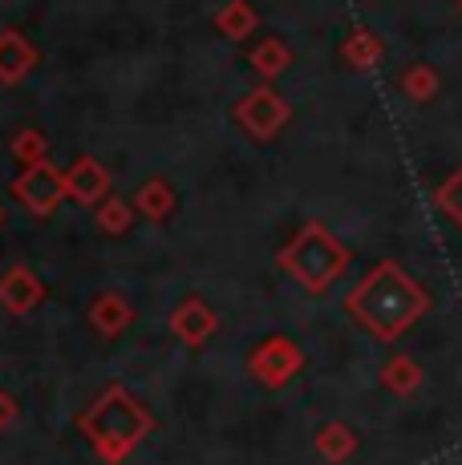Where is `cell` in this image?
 I'll list each match as a JSON object with an SVG mask.
<instances>
[{
  "label": "cell",
  "mask_w": 462,
  "mask_h": 465,
  "mask_svg": "<svg viewBox=\"0 0 462 465\" xmlns=\"http://www.w3.org/2000/svg\"><path fill=\"white\" fill-rule=\"evenodd\" d=\"M349 308L361 324H369L377 336H397L422 316L426 296L414 288V280L397 263H381L377 272L353 292Z\"/></svg>",
  "instance_id": "1"
},
{
  "label": "cell",
  "mask_w": 462,
  "mask_h": 465,
  "mask_svg": "<svg viewBox=\"0 0 462 465\" xmlns=\"http://www.w3.org/2000/svg\"><path fill=\"white\" fill-rule=\"evenodd\" d=\"M288 267L308 283V288H325V283L345 267V252H341V243H336V239H328V231L308 227L305 235L292 243Z\"/></svg>",
  "instance_id": "2"
},
{
  "label": "cell",
  "mask_w": 462,
  "mask_h": 465,
  "mask_svg": "<svg viewBox=\"0 0 462 465\" xmlns=\"http://www.w3.org/2000/svg\"><path fill=\"white\" fill-rule=\"evenodd\" d=\"M16 194H21L33 211H49L53 203H57V194H61V178L53 174V170H33L29 178L16 183Z\"/></svg>",
  "instance_id": "3"
},
{
  "label": "cell",
  "mask_w": 462,
  "mask_h": 465,
  "mask_svg": "<svg viewBox=\"0 0 462 465\" xmlns=\"http://www.w3.org/2000/svg\"><path fill=\"white\" fill-rule=\"evenodd\" d=\"M438 207L442 211H447L450 214V219H455L458 223V227H462V166L455 170V174H450L447 178V183H442L438 186Z\"/></svg>",
  "instance_id": "4"
},
{
  "label": "cell",
  "mask_w": 462,
  "mask_h": 465,
  "mask_svg": "<svg viewBox=\"0 0 462 465\" xmlns=\"http://www.w3.org/2000/svg\"><path fill=\"white\" fill-rule=\"evenodd\" d=\"M406 89H410V97H430L434 94V74L430 69H414V74H406Z\"/></svg>",
  "instance_id": "5"
},
{
  "label": "cell",
  "mask_w": 462,
  "mask_h": 465,
  "mask_svg": "<svg viewBox=\"0 0 462 465\" xmlns=\"http://www.w3.org/2000/svg\"><path fill=\"white\" fill-rule=\"evenodd\" d=\"M458 5H462V0H458Z\"/></svg>",
  "instance_id": "6"
}]
</instances>
